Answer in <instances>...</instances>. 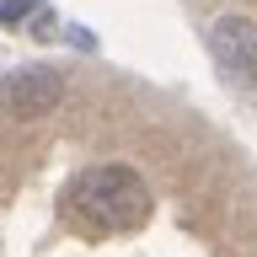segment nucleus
<instances>
[{"label": "nucleus", "mask_w": 257, "mask_h": 257, "mask_svg": "<svg viewBox=\"0 0 257 257\" xmlns=\"http://www.w3.org/2000/svg\"><path fill=\"white\" fill-rule=\"evenodd\" d=\"M64 209L80 214V220H91L96 230H140L156 214V198H150V182L140 177V166L102 161V166H86L70 182Z\"/></svg>", "instance_id": "nucleus-1"}, {"label": "nucleus", "mask_w": 257, "mask_h": 257, "mask_svg": "<svg viewBox=\"0 0 257 257\" xmlns=\"http://www.w3.org/2000/svg\"><path fill=\"white\" fill-rule=\"evenodd\" d=\"M43 11V0H0V22H27Z\"/></svg>", "instance_id": "nucleus-4"}, {"label": "nucleus", "mask_w": 257, "mask_h": 257, "mask_svg": "<svg viewBox=\"0 0 257 257\" xmlns=\"http://www.w3.org/2000/svg\"><path fill=\"white\" fill-rule=\"evenodd\" d=\"M209 54L220 64L225 80H236V86H257V16H214V27H209Z\"/></svg>", "instance_id": "nucleus-3"}, {"label": "nucleus", "mask_w": 257, "mask_h": 257, "mask_svg": "<svg viewBox=\"0 0 257 257\" xmlns=\"http://www.w3.org/2000/svg\"><path fill=\"white\" fill-rule=\"evenodd\" d=\"M59 102H64V75L54 64H22V70H11L0 80V107L11 118H22V123L48 118Z\"/></svg>", "instance_id": "nucleus-2"}]
</instances>
